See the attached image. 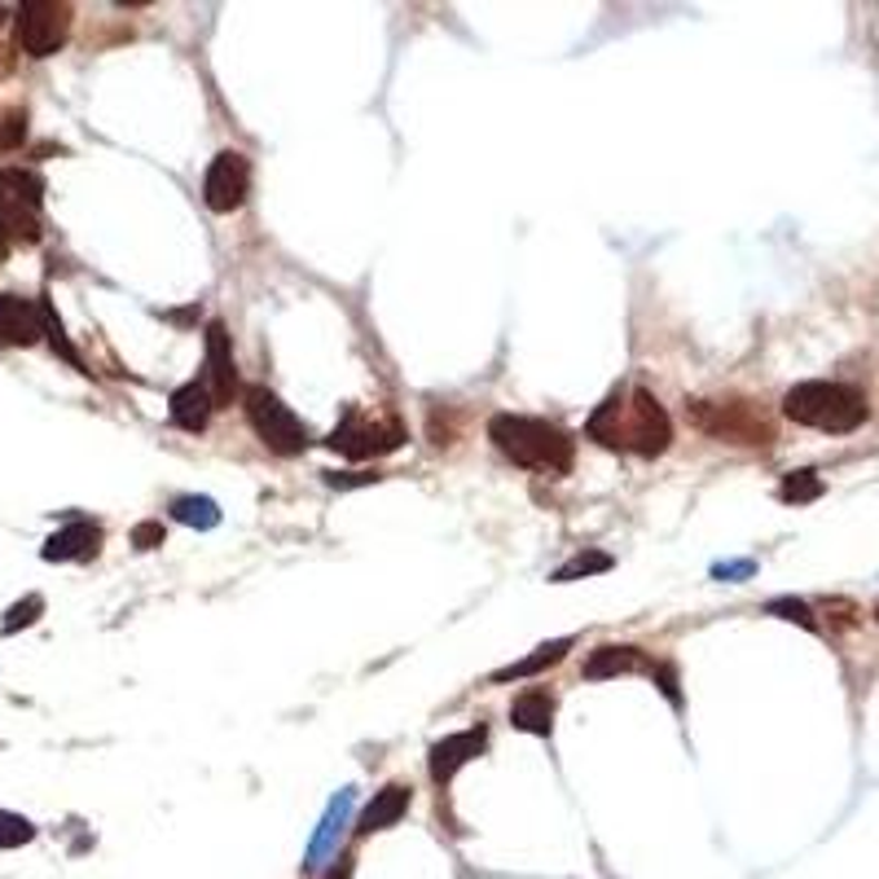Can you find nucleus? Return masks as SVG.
I'll return each instance as SVG.
<instances>
[{
	"label": "nucleus",
	"mask_w": 879,
	"mask_h": 879,
	"mask_svg": "<svg viewBox=\"0 0 879 879\" xmlns=\"http://www.w3.org/2000/svg\"><path fill=\"white\" fill-rule=\"evenodd\" d=\"M31 840H36V827H31L22 813L0 809V849H22V845H31Z\"/></svg>",
	"instance_id": "24"
},
{
	"label": "nucleus",
	"mask_w": 879,
	"mask_h": 879,
	"mask_svg": "<svg viewBox=\"0 0 879 879\" xmlns=\"http://www.w3.org/2000/svg\"><path fill=\"white\" fill-rule=\"evenodd\" d=\"M352 800H356L352 788H344L335 800H330V809H326V818H322V827H317V836H313V845H308L304 871H313V867H322L326 858H335V853H339V836H344V827H348Z\"/></svg>",
	"instance_id": "10"
},
{
	"label": "nucleus",
	"mask_w": 879,
	"mask_h": 879,
	"mask_svg": "<svg viewBox=\"0 0 879 879\" xmlns=\"http://www.w3.org/2000/svg\"><path fill=\"white\" fill-rule=\"evenodd\" d=\"M40 615H45V599H40V594H27V599H18V603L4 612V620H0V633H18V629L36 624Z\"/></svg>",
	"instance_id": "23"
},
{
	"label": "nucleus",
	"mask_w": 879,
	"mask_h": 879,
	"mask_svg": "<svg viewBox=\"0 0 879 879\" xmlns=\"http://www.w3.org/2000/svg\"><path fill=\"white\" fill-rule=\"evenodd\" d=\"M4 185H9V198H13L18 207H36V203H40V194H45V180H40L36 172H22V168L4 172Z\"/></svg>",
	"instance_id": "22"
},
{
	"label": "nucleus",
	"mask_w": 879,
	"mask_h": 879,
	"mask_svg": "<svg viewBox=\"0 0 879 879\" xmlns=\"http://www.w3.org/2000/svg\"><path fill=\"white\" fill-rule=\"evenodd\" d=\"M590 436L599 440V444H608V448H633L642 457H655V453L669 448L673 423H669L664 405L651 392L638 387L629 396V405H624L620 392H615L612 401H603V409L590 418Z\"/></svg>",
	"instance_id": "1"
},
{
	"label": "nucleus",
	"mask_w": 879,
	"mask_h": 879,
	"mask_svg": "<svg viewBox=\"0 0 879 879\" xmlns=\"http://www.w3.org/2000/svg\"><path fill=\"white\" fill-rule=\"evenodd\" d=\"M766 612L779 615V620H791V624H800V629H818V620H813V612H809V603H800V599H774Z\"/></svg>",
	"instance_id": "25"
},
{
	"label": "nucleus",
	"mask_w": 879,
	"mask_h": 879,
	"mask_svg": "<svg viewBox=\"0 0 879 879\" xmlns=\"http://www.w3.org/2000/svg\"><path fill=\"white\" fill-rule=\"evenodd\" d=\"M326 444H330L335 453L352 457V462H361V457L396 453V448L405 444V432H401V423H392V418H369V414H361V409H348L344 423L330 432Z\"/></svg>",
	"instance_id": "6"
},
{
	"label": "nucleus",
	"mask_w": 879,
	"mask_h": 879,
	"mask_svg": "<svg viewBox=\"0 0 879 879\" xmlns=\"http://www.w3.org/2000/svg\"><path fill=\"white\" fill-rule=\"evenodd\" d=\"M783 414L800 427L845 436V432H858L867 423V396L849 383L813 378V383H796L783 396Z\"/></svg>",
	"instance_id": "3"
},
{
	"label": "nucleus",
	"mask_w": 879,
	"mask_h": 879,
	"mask_svg": "<svg viewBox=\"0 0 879 879\" xmlns=\"http://www.w3.org/2000/svg\"><path fill=\"white\" fill-rule=\"evenodd\" d=\"M211 409H216V401H211L207 383H185V387H176L172 401H168V414H172V423L180 432H203L211 423Z\"/></svg>",
	"instance_id": "15"
},
{
	"label": "nucleus",
	"mask_w": 879,
	"mask_h": 879,
	"mask_svg": "<svg viewBox=\"0 0 879 879\" xmlns=\"http://www.w3.org/2000/svg\"><path fill=\"white\" fill-rule=\"evenodd\" d=\"M172 520L189 527H216L220 524V506L211 497H176L172 502Z\"/></svg>",
	"instance_id": "19"
},
{
	"label": "nucleus",
	"mask_w": 879,
	"mask_h": 879,
	"mask_svg": "<svg viewBox=\"0 0 879 879\" xmlns=\"http://www.w3.org/2000/svg\"><path fill=\"white\" fill-rule=\"evenodd\" d=\"M488 440L520 466H532V471H550V475H567L572 471V440L567 432H559L554 423H541V418H524V414H497L488 423Z\"/></svg>",
	"instance_id": "2"
},
{
	"label": "nucleus",
	"mask_w": 879,
	"mask_h": 879,
	"mask_svg": "<svg viewBox=\"0 0 879 879\" xmlns=\"http://www.w3.org/2000/svg\"><path fill=\"white\" fill-rule=\"evenodd\" d=\"M207 374H211V383H207L211 401L216 405L234 401V383H238L234 378V352H229V330L220 322L207 326Z\"/></svg>",
	"instance_id": "11"
},
{
	"label": "nucleus",
	"mask_w": 879,
	"mask_h": 879,
	"mask_svg": "<svg viewBox=\"0 0 879 879\" xmlns=\"http://www.w3.org/2000/svg\"><path fill=\"white\" fill-rule=\"evenodd\" d=\"M594 572H612V554H603V550H585V554L567 559L550 581H554V585H567V581H581V576H594Z\"/></svg>",
	"instance_id": "20"
},
{
	"label": "nucleus",
	"mask_w": 879,
	"mask_h": 879,
	"mask_svg": "<svg viewBox=\"0 0 879 879\" xmlns=\"http://www.w3.org/2000/svg\"><path fill=\"white\" fill-rule=\"evenodd\" d=\"M572 651V638H559V642H545V646H536L527 660H515V664H506V669H497L493 673V682H515V678H532V673H541V669H550V664H559L563 655Z\"/></svg>",
	"instance_id": "18"
},
{
	"label": "nucleus",
	"mask_w": 879,
	"mask_h": 879,
	"mask_svg": "<svg viewBox=\"0 0 879 879\" xmlns=\"http://www.w3.org/2000/svg\"><path fill=\"white\" fill-rule=\"evenodd\" d=\"M484 748H488V725H471V730H462V734L440 739L436 748H432V779L444 788V783H448L462 766H471Z\"/></svg>",
	"instance_id": "9"
},
{
	"label": "nucleus",
	"mask_w": 879,
	"mask_h": 879,
	"mask_svg": "<svg viewBox=\"0 0 879 879\" xmlns=\"http://www.w3.org/2000/svg\"><path fill=\"white\" fill-rule=\"evenodd\" d=\"M511 725L524 734H550L554 730V695L545 691H524L511 703Z\"/></svg>",
	"instance_id": "16"
},
{
	"label": "nucleus",
	"mask_w": 879,
	"mask_h": 879,
	"mask_svg": "<svg viewBox=\"0 0 879 879\" xmlns=\"http://www.w3.org/2000/svg\"><path fill=\"white\" fill-rule=\"evenodd\" d=\"M651 678L660 682V691L669 695V703H682V691H678V669H673V664H651Z\"/></svg>",
	"instance_id": "26"
},
{
	"label": "nucleus",
	"mask_w": 879,
	"mask_h": 879,
	"mask_svg": "<svg viewBox=\"0 0 879 879\" xmlns=\"http://www.w3.org/2000/svg\"><path fill=\"white\" fill-rule=\"evenodd\" d=\"M330 879H352V858H339V867L330 871Z\"/></svg>",
	"instance_id": "30"
},
{
	"label": "nucleus",
	"mask_w": 879,
	"mask_h": 879,
	"mask_svg": "<svg viewBox=\"0 0 879 879\" xmlns=\"http://www.w3.org/2000/svg\"><path fill=\"white\" fill-rule=\"evenodd\" d=\"M409 796H414V791L405 788V783H387L383 791H374V800L365 804V813H361V822H356V836H374V831L396 827V822L405 818V809H409Z\"/></svg>",
	"instance_id": "13"
},
{
	"label": "nucleus",
	"mask_w": 879,
	"mask_h": 879,
	"mask_svg": "<svg viewBox=\"0 0 879 879\" xmlns=\"http://www.w3.org/2000/svg\"><path fill=\"white\" fill-rule=\"evenodd\" d=\"M71 36V4L58 0H31L18 9V45L31 58H49L67 45Z\"/></svg>",
	"instance_id": "7"
},
{
	"label": "nucleus",
	"mask_w": 879,
	"mask_h": 879,
	"mask_svg": "<svg viewBox=\"0 0 879 879\" xmlns=\"http://www.w3.org/2000/svg\"><path fill=\"white\" fill-rule=\"evenodd\" d=\"M101 550V527L88 524V520H76L71 527H62V532H53L49 541H45V559L49 563H76V559H92Z\"/></svg>",
	"instance_id": "12"
},
{
	"label": "nucleus",
	"mask_w": 879,
	"mask_h": 879,
	"mask_svg": "<svg viewBox=\"0 0 879 879\" xmlns=\"http://www.w3.org/2000/svg\"><path fill=\"white\" fill-rule=\"evenodd\" d=\"M243 409H247V423H251V432L273 448V453H304L308 444H313V432L304 427V418H295L268 387H247L243 392Z\"/></svg>",
	"instance_id": "5"
},
{
	"label": "nucleus",
	"mask_w": 879,
	"mask_h": 879,
	"mask_svg": "<svg viewBox=\"0 0 879 879\" xmlns=\"http://www.w3.org/2000/svg\"><path fill=\"white\" fill-rule=\"evenodd\" d=\"M335 488H348V484H369V480H378V475H326Z\"/></svg>",
	"instance_id": "29"
},
{
	"label": "nucleus",
	"mask_w": 879,
	"mask_h": 879,
	"mask_svg": "<svg viewBox=\"0 0 879 879\" xmlns=\"http://www.w3.org/2000/svg\"><path fill=\"white\" fill-rule=\"evenodd\" d=\"M876 615H879V612H876Z\"/></svg>",
	"instance_id": "32"
},
{
	"label": "nucleus",
	"mask_w": 879,
	"mask_h": 879,
	"mask_svg": "<svg viewBox=\"0 0 879 879\" xmlns=\"http://www.w3.org/2000/svg\"><path fill=\"white\" fill-rule=\"evenodd\" d=\"M9 256V234H4V225H0V260Z\"/></svg>",
	"instance_id": "31"
},
{
	"label": "nucleus",
	"mask_w": 879,
	"mask_h": 879,
	"mask_svg": "<svg viewBox=\"0 0 879 879\" xmlns=\"http://www.w3.org/2000/svg\"><path fill=\"white\" fill-rule=\"evenodd\" d=\"M687 414L700 432L730 440V444H770L774 440V427L766 423V414L752 401H691Z\"/></svg>",
	"instance_id": "4"
},
{
	"label": "nucleus",
	"mask_w": 879,
	"mask_h": 879,
	"mask_svg": "<svg viewBox=\"0 0 879 879\" xmlns=\"http://www.w3.org/2000/svg\"><path fill=\"white\" fill-rule=\"evenodd\" d=\"M247 194H251V164H247V155L220 150V155L211 159L207 176H203V198H207V207L225 216V211H238V207L247 203Z\"/></svg>",
	"instance_id": "8"
},
{
	"label": "nucleus",
	"mask_w": 879,
	"mask_h": 879,
	"mask_svg": "<svg viewBox=\"0 0 879 879\" xmlns=\"http://www.w3.org/2000/svg\"><path fill=\"white\" fill-rule=\"evenodd\" d=\"M779 497L783 502H818L822 497V480L813 475V471H791V475H783V484H779Z\"/></svg>",
	"instance_id": "21"
},
{
	"label": "nucleus",
	"mask_w": 879,
	"mask_h": 879,
	"mask_svg": "<svg viewBox=\"0 0 879 879\" xmlns=\"http://www.w3.org/2000/svg\"><path fill=\"white\" fill-rule=\"evenodd\" d=\"M638 669H651L642 646H599L590 660H585V678H620V673H638Z\"/></svg>",
	"instance_id": "17"
},
{
	"label": "nucleus",
	"mask_w": 879,
	"mask_h": 879,
	"mask_svg": "<svg viewBox=\"0 0 879 879\" xmlns=\"http://www.w3.org/2000/svg\"><path fill=\"white\" fill-rule=\"evenodd\" d=\"M40 326H45L40 308H31V304L18 299V295H0V344L27 348V344L40 339Z\"/></svg>",
	"instance_id": "14"
},
{
	"label": "nucleus",
	"mask_w": 879,
	"mask_h": 879,
	"mask_svg": "<svg viewBox=\"0 0 879 879\" xmlns=\"http://www.w3.org/2000/svg\"><path fill=\"white\" fill-rule=\"evenodd\" d=\"M132 545H137V550H155V545H164V524H137Z\"/></svg>",
	"instance_id": "27"
},
{
	"label": "nucleus",
	"mask_w": 879,
	"mask_h": 879,
	"mask_svg": "<svg viewBox=\"0 0 879 879\" xmlns=\"http://www.w3.org/2000/svg\"><path fill=\"white\" fill-rule=\"evenodd\" d=\"M752 572H757V563H748V559H743V563H717V567H712V576H721V581H730V576H752Z\"/></svg>",
	"instance_id": "28"
}]
</instances>
